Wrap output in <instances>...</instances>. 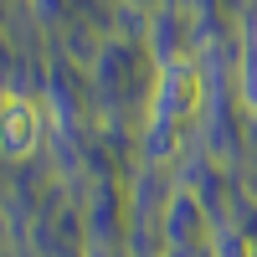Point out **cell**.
<instances>
[{
  "label": "cell",
  "instance_id": "2",
  "mask_svg": "<svg viewBox=\"0 0 257 257\" xmlns=\"http://www.w3.org/2000/svg\"><path fill=\"white\" fill-rule=\"evenodd\" d=\"M0 134H6V155L11 160H26L31 149H36V139H41L36 103L21 98V93H6V98H0Z\"/></svg>",
  "mask_w": 257,
  "mask_h": 257
},
{
  "label": "cell",
  "instance_id": "1",
  "mask_svg": "<svg viewBox=\"0 0 257 257\" xmlns=\"http://www.w3.org/2000/svg\"><path fill=\"white\" fill-rule=\"evenodd\" d=\"M201 98H206L201 72L190 67V62H170L160 93H155V134H149V149H155V155H165V149H170V134L201 113Z\"/></svg>",
  "mask_w": 257,
  "mask_h": 257
},
{
  "label": "cell",
  "instance_id": "3",
  "mask_svg": "<svg viewBox=\"0 0 257 257\" xmlns=\"http://www.w3.org/2000/svg\"><path fill=\"white\" fill-rule=\"evenodd\" d=\"M247 93L257 103V41H252V52H247Z\"/></svg>",
  "mask_w": 257,
  "mask_h": 257
},
{
  "label": "cell",
  "instance_id": "4",
  "mask_svg": "<svg viewBox=\"0 0 257 257\" xmlns=\"http://www.w3.org/2000/svg\"><path fill=\"white\" fill-rule=\"evenodd\" d=\"M221 257H252V247H247L242 237H226V242H221Z\"/></svg>",
  "mask_w": 257,
  "mask_h": 257
}]
</instances>
